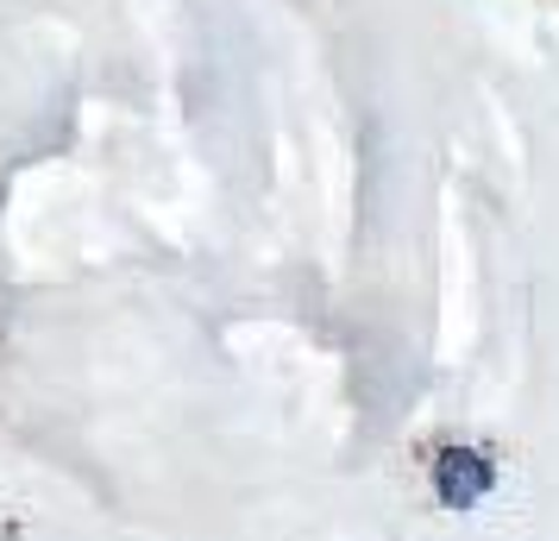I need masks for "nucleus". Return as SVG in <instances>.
Listing matches in <instances>:
<instances>
[{"instance_id": "f257e3e1", "label": "nucleus", "mask_w": 559, "mask_h": 541, "mask_svg": "<svg viewBox=\"0 0 559 541\" xmlns=\"http://www.w3.org/2000/svg\"><path fill=\"white\" fill-rule=\"evenodd\" d=\"M484 491H490V466H484L478 454H465V447L440 454V497H447L453 510H472Z\"/></svg>"}]
</instances>
